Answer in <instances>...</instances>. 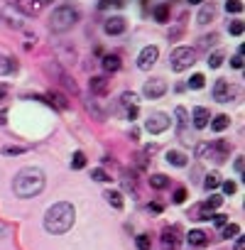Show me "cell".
Here are the masks:
<instances>
[{
  "label": "cell",
  "instance_id": "b9f144b4",
  "mask_svg": "<svg viewBox=\"0 0 245 250\" xmlns=\"http://www.w3.org/2000/svg\"><path fill=\"white\" fill-rule=\"evenodd\" d=\"M150 208H152V211H155V213H160V211H162V204H152V206H150Z\"/></svg>",
  "mask_w": 245,
  "mask_h": 250
},
{
  "label": "cell",
  "instance_id": "2e32d148",
  "mask_svg": "<svg viewBox=\"0 0 245 250\" xmlns=\"http://www.w3.org/2000/svg\"><path fill=\"white\" fill-rule=\"evenodd\" d=\"M228 125H230V118H228V115H216V118L211 120V128H213L216 133H223Z\"/></svg>",
  "mask_w": 245,
  "mask_h": 250
},
{
  "label": "cell",
  "instance_id": "3957f363",
  "mask_svg": "<svg viewBox=\"0 0 245 250\" xmlns=\"http://www.w3.org/2000/svg\"><path fill=\"white\" fill-rule=\"evenodd\" d=\"M76 22H79V13H76L74 8L64 5V8H57V10L52 13V18H49V30H52V32H66V30H71Z\"/></svg>",
  "mask_w": 245,
  "mask_h": 250
},
{
  "label": "cell",
  "instance_id": "74e56055",
  "mask_svg": "<svg viewBox=\"0 0 245 250\" xmlns=\"http://www.w3.org/2000/svg\"><path fill=\"white\" fill-rule=\"evenodd\" d=\"M223 191L225 194H235V182H225L223 184Z\"/></svg>",
  "mask_w": 245,
  "mask_h": 250
},
{
  "label": "cell",
  "instance_id": "cb8c5ba5",
  "mask_svg": "<svg viewBox=\"0 0 245 250\" xmlns=\"http://www.w3.org/2000/svg\"><path fill=\"white\" fill-rule=\"evenodd\" d=\"M204 83H206V79H204V74H194L191 79H189V88H204Z\"/></svg>",
  "mask_w": 245,
  "mask_h": 250
},
{
  "label": "cell",
  "instance_id": "7a4b0ae2",
  "mask_svg": "<svg viewBox=\"0 0 245 250\" xmlns=\"http://www.w3.org/2000/svg\"><path fill=\"white\" fill-rule=\"evenodd\" d=\"M74 218H76V211L69 201H59L54 204L47 213H44V228L54 235L59 233H66L71 226H74Z\"/></svg>",
  "mask_w": 245,
  "mask_h": 250
},
{
  "label": "cell",
  "instance_id": "f1b7e54d",
  "mask_svg": "<svg viewBox=\"0 0 245 250\" xmlns=\"http://www.w3.org/2000/svg\"><path fill=\"white\" fill-rule=\"evenodd\" d=\"M177 233H179V228H167V230H164V245H169V243L174 245V243H177V238H174Z\"/></svg>",
  "mask_w": 245,
  "mask_h": 250
},
{
  "label": "cell",
  "instance_id": "5bb4252c",
  "mask_svg": "<svg viewBox=\"0 0 245 250\" xmlns=\"http://www.w3.org/2000/svg\"><path fill=\"white\" fill-rule=\"evenodd\" d=\"M101 64H103V69H105L108 74H110V71H118V69H120V57H118V54H105Z\"/></svg>",
  "mask_w": 245,
  "mask_h": 250
},
{
  "label": "cell",
  "instance_id": "f546056e",
  "mask_svg": "<svg viewBox=\"0 0 245 250\" xmlns=\"http://www.w3.org/2000/svg\"><path fill=\"white\" fill-rule=\"evenodd\" d=\"M243 30H245V27H243V22H230V25H228V32H230L233 37H240V35H243Z\"/></svg>",
  "mask_w": 245,
  "mask_h": 250
},
{
  "label": "cell",
  "instance_id": "ee69618b",
  "mask_svg": "<svg viewBox=\"0 0 245 250\" xmlns=\"http://www.w3.org/2000/svg\"><path fill=\"white\" fill-rule=\"evenodd\" d=\"M189 3H204V0H189Z\"/></svg>",
  "mask_w": 245,
  "mask_h": 250
},
{
  "label": "cell",
  "instance_id": "6da1fadb",
  "mask_svg": "<svg viewBox=\"0 0 245 250\" xmlns=\"http://www.w3.org/2000/svg\"><path fill=\"white\" fill-rule=\"evenodd\" d=\"M15 194L20 199H32L37 196L42 189H44V172L40 167H25L18 172L15 177V184H13Z\"/></svg>",
  "mask_w": 245,
  "mask_h": 250
},
{
  "label": "cell",
  "instance_id": "e0dca14e",
  "mask_svg": "<svg viewBox=\"0 0 245 250\" xmlns=\"http://www.w3.org/2000/svg\"><path fill=\"white\" fill-rule=\"evenodd\" d=\"M18 71V62L10 57H0V74H13Z\"/></svg>",
  "mask_w": 245,
  "mask_h": 250
},
{
  "label": "cell",
  "instance_id": "83f0119b",
  "mask_svg": "<svg viewBox=\"0 0 245 250\" xmlns=\"http://www.w3.org/2000/svg\"><path fill=\"white\" fill-rule=\"evenodd\" d=\"M120 101H122V105H128V108H130V105H135L138 96H135V93H130V91H125V93L120 96Z\"/></svg>",
  "mask_w": 245,
  "mask_h": 250
},
{
  "label": "cell",
  "instance_id": "52a82bcc",
  "mask_svg": "<svg viewBox=\"0 0 245 250\" xmlns=\"http://www.w3.org/2000/svg\"><path fill=\"white\" fill-rule=\"evenodd\" d=\"M143 93H145L147 98H162V96L167 93V83H164L162 79H150V81L145 83Z\"/></svg>",
  "mask_w": 245,
  "mask_h": 250
},
{
  "label": "cell",
  "instance_id": "277c9868",
  "mask_svg": "<svg viewBox=\"0 0 245 250\" xmlns=\"http://www.w3.org/2000/svg\"><path fill=\"white\" fill-rule=\"evenodd\" d=\"M194 62H196V52H194L191 47H177V49H172V54H169V66H172V71H184V69H189Z\"/></svg>",
  "mask_w": 245,
  "mask_h": 250
},
{
  "label": "cell",
  "instance_id": "1f68e13d",
  "mask_svg": "<svg viewBox=\"0 0 245 250\" xmlns=\"http://www.w3.org/2000/svg\"><path fill=\"white\" fill-rule=\"evenodd\" d=\"M172 201H174V204H184V201H186V189H182V187H179V189L174 191Z\"/></svg>",
  "mask_w": 245,
  "mask_h": 250
},
{
  "label": "cell",
  "instance_id": "e575fe53",
  "mask_svg": "<svg viewBox=\"0 0 245 250\" xmlns=\"http://www.w3.org/2000/svg\"><path fill=\"white\" fill-rule=\"evenodd\" d=\"M230 66H233V69H243V52H238V54L230 59Z\"/></svg>",
  "mask_w": 245,
  "mask_h": 250
},
{
  "label": "cell",
  "instance_id": "d6986e66",
  "mask_svg": "<svg viewBox=\"0 0 245 250\" xmlns=\"http://www.w3.org/2000/svg\"><path fill=\"white\" fill-rule=\"evenodd\" d=\"M167 162L174 165V167H184V165H186V155H182V152H177V150H169V152H167Z\"/></svg>",
  "mask_w": 245,
  "mask_h": 250
},
{
  "label": "cell",
  "instance_id": "d590c367",
  "mask_svg": "<svg viewBox=\"0 0 245 250\" xmlns=\"http://www.w3.org/2000/svg\"><path fill=\"white\" fill-rule=\"evenodd\" d=\"M211 218H213L216 226H225V218H228V216H223V213H211Z\"/></svg>",
  "mask_w": 245,
  "mask_h": 250
},
{
  "label": "cell",
  "instance_id": "60d3db41",
  "mask_svg": "<svg viewBox=\"0 0 245 250\" xmlns=\"http://www.w3.org/2000/svg\"><path fill=\"white\" fill-rule=\"evenodd\" d=\"M5 118H8V110H0V125H5V123H8Z\"/></svg>",
  "mask_w": 245,
  "mask_h": 250
},
{
  "label": "cell",
  "instance_id": "ffe728a7",
  "mask_svg": "<svg viewBox=\"0 0 245 250\" xmlns=\"http://www.w3.org/2000/svg\"><path fill=\"white\" fill-rule=\"evenodd\" d=\"M103 196H105V201H108L113 208H122V196H120L118 191H105Z\"/></svg>",
  "mask_w": 245,
  "mask_h": 250
},
{
  "label": "cell",
  "instance_id": "ba28073f",
  "mask_svg": "<svg viewBox=\"0 0 245 250\" xmlns=\"http://www.w3.org/2000/svg\"><path fill=\"white\" fill-rule=\"evenodd\" d=\"M191 120H194V128H206V125H208V120H211V113H208V108H204V105H196V108H194V113H191Z\"/></svg>",
  "mask_w": 245,
  "mask_h": 250
},
{
  "label": "cell",
  "instance_id": "f35d334b",
  "mask_svg": "<svg viewBox=\"0 0 245 250\" xmlns=\"http://www.w3.org/2000/svg\"><path fill=\"white\" fill-rule=\"evenodd\" d=\"M128 118H130V120L138 118V105H130V108H128Z\"/></svg>",
  "mask_w": 245,
  "mask_h": 250
},
{
  "label": "cell",
  "instance_id": "4316f807",
  "mask_svg": "<svg viewBox=\"0 0 245 250\" xmlns=\"http://www.w3.org/2000/svg\"><path fill=\"white\" fill-rule=\"evenodd\" d=\"M225 10H228V13H240V10H243V0H228Z\"/></svg>",
  "mask_w": 245,
  "mask_h": 250
},
{
  "label": "cell",
  "instance_id": "484cf974",
  "mask_svg": "<svg viewBox=\"0 0 245 250\" xmlns=\"http://www.w3.org/2000/svg\"><path fill=\"white\" fill-rule=\"evenodd\" d=\"M221 64H223V54H221V52L208 54V66H211V69H218Z\"/></svg>",
  "mask_w": 245,
  "mask_h": 250
},
{
  "label": "cell",
  "instance_id": "7402d4cb",
  "mask_svg": "<svg viewBox=\"0 0 245 250\" xmlns=\"http://www.w3.org/2000/svg\"><path fill=\"white\" fill-rule=\"evenodd\" d=\"M86 167V155L83 152H74L71 157V169H83Z\"/></svg>",
  "mask_w": 245,
  "mask_h": 250
},
{
  "label": "cell",
  "instance_id": "5b68a950",
  "mask_svg": "<svg viewBox=\"0 0 245 250\" xmlns=\"http://www.w3.org/2000/svg\"><path fill=\"white\" fill-rule=\"evenodd\" d=\"M169 128V115L167 113H152L147 120H145V130L152 133V135H160Z\"/></svg>",
  "mask_w": 245,
  "mask_h": 250
},
{
  "label": "cell",
  "instance_id": "8fae6325",
  "mask_svg": "<svg viewBox=\"0 0 245 250\" xmlns=\"http://www.w3.org/2000/svg\"><path fill=\"white\" fill-rule=\"evenodd\" d=\"M103 30H105V35H122L125 32V20L122 18H110V20H105Z\"/></svg>",
  "mask_w": 245,
  "mask_h": 250
},
{
  "label": "cell",
  "instance_id": "836d02e7",
  "mask_svg": "<svg viewBox=\"0 0 245 250\" xmlns=\"http://www.w3.org/2000/svg\"><path fill=\"white\" fill-rule=\"evenodd\" d=\"M93 182H110V177L103 169H93Z\"/></svg>",
  "mask_w": 245,
  "mask_h": 250
},
{
  "label": "cell",
  "instance_id": "4fadbf2b",
  "mask_svg": "<svg viewBox=\"0 0 245 250\" xmlns=\"http://www.w3.org/2000/svg\"><path fill=\"white\" fill-rule=\"evenodd\" d=\"M213 15H216V8H213V3H206V5L201 8V13H199L196 22H199V25H208V20H213Z\"/></svg>",
  "mask_w": 245,
  "mask_h": 250
},
{
  "label": "cell",
  "instance_id": "8d00e7d4",
  "mask_svg": "<svg viewBox=\"0 0 245 250\" xmlns=\"http://www.w3.org/2000/svg\"><path fill=\"white\" fill-rule=\"evenodd\" d=\"M3 152H5V155H22V152H25V147H13V145H10V147H5Z\"/></svg>",
  "mask_w": 245,
  "mask_h": 250
},
{
  "label": "cell",
  "instance_id": "7bdbcfd3",
  "mask_svg": "<svg viewBox=\"0 0 245 250\" xmlns=\"http://www.w3.org/2000/svg\"><path fill=\"white\" fill-rule=\"evenodd\" d=\"M3 96H5V88H3V86H0V101H3Z\"/></svg>",
  "mask_w": 245,
  "mask_h": 250
},
{
  "label": "cell",
  "instance_id": "30bf717a",
  "mask_svg": "<svg viewBox=\"0 0 245 250\" xmlns=\"http://www.w3.org/2000/svg\"><path fill=\"white\" fill-rule=\"evenodd\" d=\"M221 204H223V199L213 194V196H211V199H208V201H206V204L201 206V213H199V221H211V211H216V208H218Z\"/></svg>",
  "mask_w": 245,
  "mask_h": 250
},
{
  "label": "cell",
  "instance_id": "4dcf8cb0",
  "mask_svg": "<svg viewBox=\"0 0 245 250\" xmlns=\"http://www.w3.org/2000/svg\"><path fill=\"white\" fill-rule=\"evenodd\" d=\"M135 243H138V250H150V248H152V243H150V238H147V235H138V240H135Z\"/></svg>",
  "mask_w": 245,
  "mask_h": 250
},
{
  "label": "cell",
  "instance_id": "9a60e30c",
  "mask_svg": "<svg viewBox=\"0 0 245 250\" xmlns=\"http://www.w3.org/2000/svg\"><path fill=\"white\" fill-rule=\"evenodd\" d=\"M91 91L98 93V96H103V93L108 91V81H105L103 76H93V79H91Z\"/></svg>",
  "mask_w": 245,
  "mask_h": 250
},
{
  "label": "cell",
  "instance_id": "603a6c76",
  "mask_svg": "<svg viewBox=\"0 0 245 250\" xmlns=\"http://www.w3.org/2000/svg\"><path fill=\"white\" fill-rule=\"evenodd\" d=\"M218 184H221V177H218L216 172H211V174L206 177V182H204V189H206V191H211V189H216Z\"/></svg>",
  "mask_w": 245,
  "mask_h": 250
},
{
  "label": "cell",
  "instance_id": "ac0fdd59",
  "mask_svg": "<svg viewBox=\"0 0 245 250\" xmlns=\"http://www.w3.org/2000/svg\"><path fill=\"white\" fill-rule=\"evenodd\" d=\"M152 15H155L157 22H167V20H169V5H167V3H160V5L152 10Z\"/></svg>",
  "mask_w": 245,
  "mask_h": 250
},
{
  "label": "cell",
  "instance_id": "8992f818",
  "mask_svg": "<svg viewBox=\"0 0 245 250\" xmlns=\"http://www.w3.org/2000/svg\"><path fill=\"white\" fill-rule=\"evenodd\" d=\"M157 57H160V49H157L155 44H147V47L140 52V57H138V66H140L143 71H147V69H152V66H155Z\"/></svg>",
  "mask_w": 245,
  "mask_h": 250
},
{
  "label": "cell",
  "instance_id": "ab89813d",
  "mask_svg": "<svg viewBox=\"0 0 245 250\" xmlns=\"http://www.w3.org/2000/svg\"><path fill=\"white\" fill-rule=\"evenodd\" d=\"M235 172H238V174L243 172V157H238V160H235Z\"/></svg>",
  "mask_w": 245,
  "mask_h": 250
},
{
  "label": "cell",
  "instance_id": "44dd1931",
  "mask_svg": "<svg viewBox=\"0 0 245 250\" xmlns=\"http://www.w3.org/2000/svg\"><path fill=\"white\" fill-rule=\"evenodd\" d=\"M150 184H152L155 189H167V187H169V179H167L164 174H152V177H150Z\"/></svg>",
  "mask_w": 245,
  "mask_h": 250
},
{
  "label": "cell",
  "instance_id": "9c48e42d",
  "mask_svg": "<svg viewBox=\"0 0 245 250\" xmlns=\"http://www.w3.org/2000/svg\"><path fill=\"white\" fill-rule=\"evenodd\" d=\"M213 98H216L218 103H228V101H230V86H228V81H223V79L216 81V86H213Z\"/></svg>",
  "mask_w": 245,
  "mask_h": 250
},
{
  "label": "cell",
  "instance_id": "f6af8a7d",
  "mask_svg": "<svg viewBox=\"0 0 245 250\" xmlns=\"http://www.w3.org/2000/svg\"><path fill=\"white\" fill-rule=\"evenodd\" d=\"M44 3H54V0H44Z\"/></svg>",
  "mask_w": 245,
  "mask_h": 250
},
{
  "label": "cell",
  "instance_id": "d4e9b609",
  "mask_svg": "<svg viewBox=\"0 0 245 250\" xmlns=\"http://www.w3.org/2000/svg\"><path fill=\"white\" fill-rule=\"evenodd\" d=\"M216 42H218V35H208V37H201V40H199V47H201V49H208V47H213Z\"/></svg>",
  "mask_w": 245,
  "mask_h": 250
},
{
  "label": "cell",
  "instance_id": "d6a6232c",
  "mask_svg": "<svg viewBox=\"0 0 245 250\" xmlns=\"http://www.w3.org/2000/svg\"><path fill=\"white\" fill-rule=\"evenodd\" d=\"M238 233H240V228H238L235 223H230V226L223 228V238H233V235H238Z\"/></svg>",
  "mask_w": 245,
  "mask_h": 250
},
{
  "label": "cell",
  "instance_id": "7c38bea8",
  "mask_svg": "<svg viewBox=\"0 0 245 250\" xmlns=\"http://www.w3.org/2000/svg\"><path fill=\"white\" fill-rule=\"evenodd\" d=\"M186 240H189V248H204V245L208 243V235H206L204 230H191V233L186 235Z\"/></svg>",
  "mask_w": 245,
  "mask_h": 250
}]
</instances>
